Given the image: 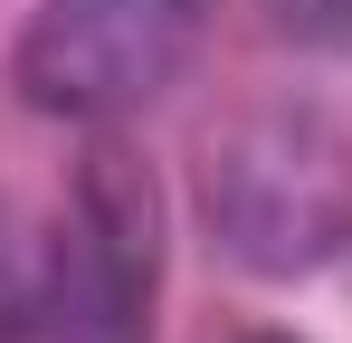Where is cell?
I'll use <instances>...</instances> for the list:
<instances>
[{
  "mask_svg": "<svg viewBox=\"0 0 352 343\" xmlns=\"http://www.w3.org/2000/svg\"><path fill=\"white\" fill-rule=\"evenodd\" d=\"M267 19L305 48H352V0H267Z\"/></svg>",
  "mask_w": 352,
  "mask_h": 343,
  "instance_id": "cell-5",
  "label": "cell"
},
{
  "mask_svg": "<svg viewBox=\"0 0 352 343\" xmlns=\"http://www.w3.org/2000/svg\"><path fill=\"white\" fill-rule=\"evenodd\" d=\"M257 343H286V334H257Z\"/></svg>",
  "mask_w": 352,
  "mask_h": 343,
  "instance_id": "cell-6",
  "label": "cell"
},
{
  "mask_svg": "<svg viewBox=\"0 0 352 343\" xmlns=\"http://www.w3.org/2000/svg\"><path fill=\"white\" fill-rule=\"evenodd\" d=\"M143 305H153V181L133 153L96 143L67 229L48 238V334L143 343Z\"/></svg>",
  "mask_w": 352,
  "mask_h": 343,
  "instance_id": "cell-3",
  "label": "cell"
},
{
  "mask_svg": "<svg viewBox=\"0 0 352 343\" xmlns=\"http://www.w3.org/2000/svg\"><path fill=\"white\" fill-rule=\"evenodd\" d=\"M200 48V0H38L19 29V96L67 124L143 114Z\"/></svg>",
  "mask_w": 352,
  "mask_h": 343,
  "instance_id": "cell-1",
  "label": "cell"
},
{
  "mask_svg": "<svg viewBox=\"0 0 352 343\" xmlns=\"http://www.w3.org/2000/svg\"><path fill=\"white\" fill-rule=\"evenodd\" d=\"M210 220L267 277L314 267L324 248H343V229H352V143L305 105L248 114L219 143V163H210Z\"/></svg>",
  "mask_w": 352,
  "mask_h": 343,
  "instance_id": "cell-2",
  "label": "cell"
},
{
  "mask_svg": "<svg viewBox=\"0 0 352 343\" xmlns=\"http://www.w3.org/2000/svg\"><path fill=\"white\" fill-rule=\"evenodd\" d=\"M38 324H48V238H29L0 210V343L38 334Z\"/></svg>",
  "mask_w": 352,
  "mask_h": 343,
  "instance_id": "cell-4",
  "label": "cell"
}]
</instances>
